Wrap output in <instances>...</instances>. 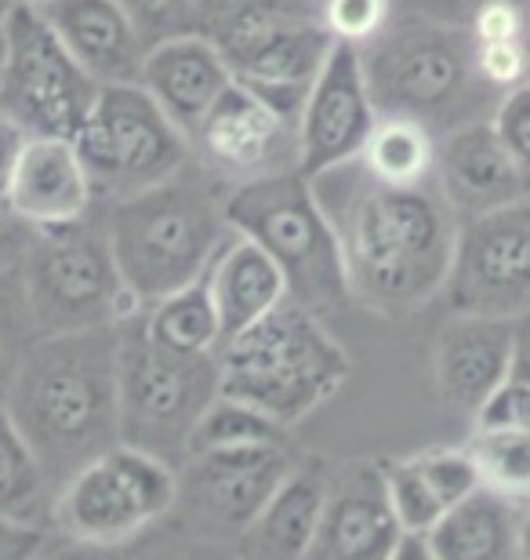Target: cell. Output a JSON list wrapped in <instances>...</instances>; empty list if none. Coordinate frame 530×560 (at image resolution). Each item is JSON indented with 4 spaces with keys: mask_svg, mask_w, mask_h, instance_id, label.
<instances>
[{
    "mask_svg": "<svg viewBox=\"0 0 530 560\" xmlns=\"http://www.w3.org/2000/svg\"><path fill=\"white\" fill-rule=\"evenodd\" d=\"M309 183L334 230L349 299L381 317H403L444 295L458 215L433 178L389 186L356 156Z\"/></svg>",
    "mask_w": 530,
    "mask_h": 560,
    "instance_id": "obj_1",
    "label": "cell"
},
{
    "mask_svg": "<svg viewBox=\"0 0 530 560\" xmlns=\"http://www.w3.org/2000/svg\"><path fill=\"white\" fill-rule=\"evenodd\" d=\"M0 397L59 491L76 469L120 444L117 324L30 335Z\"/></svg>",
    "mask_w": 530,
    "mask_h": 560,
    "instance_id": "obj_2",
    "label": "cell"
},
{
    "mask_svg": "<svg viewBox=\"0 0 530 560\" xmlns=\"http://www.w3.org/2000/svg\"><path fill=\"white\" fill-rule=\"evenodd\" d=\"M103 226L123 284L145 310L204 277L229 233L225 186L189 156L164 183L103 205Z\"/></svg>",
    "mask_w": 530,
    "mask_h": 560,
    "instance_id": "obj_3",
    "label": "cell"
},
{
    "mask_svg": "<svg viewBox=\"0 0 530 560\" xmlns=\"http://www.w3.org/2000/svg\"><path fill=\"white\" fill-rule=\"evenodd\" d=\"M360 62L378 117H414L436 139L469 120H487L480 106L494 114L502 98L480 81L469 30L411 11H392L389 26L360 48Z\"/></svg>",
    "mask_w": 530,
    "mask_h": 560,
    "instance_id": "obj_4",
    "label": "cell"
},
{
    "mask_svg": "<svg viewBox=\"0 0 530 560\" xmlns=\"http://www.w3.org/2000/svg\"><path fill=\"white\" fill-rule=\"evenodd\" d=\"M353 361L317 313L284 302L219 346V389L276 425H298L345 386Z\"/></svg>",
    "mask_w": 530,
    "mask_h": 560,
    "instance_id": "obj_5",
    "label": "cell"
},
{
    "mask_svg": "<svg viewBox=\"0 0 530 560\" xmlns=\"http://www.w3.org/2000/svg\"><path fill=\"white\" fill-rule=\"evenodd\" d=\"M225 222L255 241L287 277V302L317 313L349 306V284L313 183L302 172H280L225 189Z\"/></svg>",
    "mask_w": 530,
    "mask_h": 560,
    "instance_id": "obj_6",
    "label": "cell"
},
{
    "mask_svg": "<svg viewBox=\"0 0 530 560\" xmlns=\"http://www.w3.org/2000/svg\"><path fill=\"white\" fill-rule=\"evenodd\" d=\"M15 273L33 335L113 328L142 310L123 284L95 211L73 226L33 233Z\"/></svg>",
    "mask_w": 530,
    "mask_h": 560,
    "instance_id": "obj_7",
    "label": "cell"
},
{
    "mask_svg": "<svg viewBox=\"0 0 530 560\" xmlns=\"http://www.w3.org/2000/svg\"><path fill=\"white\" fill-rule=\"evenodd\" d=\"M139 313L117 324L120 444L142 447L178 469L197 419L222 394L219 353L186 357L164 350L150 339Z\"/></svg>",
    "mask_w": 530,
    "mask_h": 560,
    "instance_id": "obj_8",
    "label": "cell"
},
{
    "mask_svg": "<svg viewBox=\"0 0 530 560\" xmlns=\"http://www.w3.org/2000/svg\"><path fill=\"white\" fill-rule=\"evenodd\" d=\"M175 466L142 447L113 444L55 491L51 532L70 542L117 550L164 521L175 510Z\"/></svg>",
    "mask_w": 530,
    "mask_h": 560,
    "instance_id": "obj_9",
    "label": "cell"
},
{
    "mask_svg": "<svg viewBox=\"0 0 530 560\" xmlns=\"http://www.w3.org/2000/svg\"><path fill=\"white\" fill-rule=\"evenodd\" d=\"M73 145L92 178L98 205L142 194L189 164L186 131L134 84H103Z\"/></svg>",
    "mask_w": 530,
    "mask_h": 560,
    "instance_id": "obj_10",
    "label": "cell"
},
{
    "mask_svg": "<svg viewBox=\"0 0 530 560\" xmlns=\"http://www.w3.org/2000/svg\"><path fill=\"white\" fill-rule=\"evenodd\" d=\"M98 88L84 66L66 51L37 8L19 4L4 22V70L0 114L19 120L30 136L73 139L95 106Z\"/></svg>",
    "mask_w": 530,
    "mask_h": 560,
    "instance_id": "obj_11",
    "label": "cell"
},
{
    "mask_svg": "<svg viewBox=\"0 0 530 560\" xmlns=\"http://www.w3.org/2000/svg\"><path fill=\"white\" fill-rule=\"evenodd\" d=\"M225 55L233 77L247 84L258 98H266L280 117L298 128L302 103L320 73L323 59L334 48V37L320 22V11L309 4H284L266 11L229 37L214 40Z\"/></svg>",
    "mask_w": 530,
    "mask_h": 560,
    "instance_id": "obj_12",
    "label": "cell"
},
{
    "mask_svg": "<svg viewBox=\"0 0 530 560\" xmlns=\"http://www.w3.org/2000/svg\"><path fill=\"white\" fill-rule=\"evenodd\" d=\"M444 295L455 313H530V194L483 215L458 219L455 262Z\"/></svg>",
    "mask_w": 530,
    "mask_h": 560,
    "instance_id": "obj_13",
    "label": "cell"
},
{
    "mask_svg": "<svg viewBox=\"0 0 530 560\" xmlns=\"http://www.w3.org/2000/svg\"><path fill=\"white\" fill-rule=\"evenodd\" d=\"M291 469L295 458L284 444L189 455L178 466L175 510H182L186 528H193L200 539L236 542Z\"/></svg>",
    "mask_w": 530,
    "mask_h": 560,
    "instance_id": "obj_14",
    "label": "cell"
},
{
    "mask_svg": "<svg viewBox=\"0 0 530 560\" xmlns=\"http://www.w3.org/2000/svg\"><path fill=\"white\" fill-rule=\"evenodd\" d=\"M189 153L229 189L251 178L298 172V128L247 84L233 81L189 131Z\"/></svg>",
    "mask_w": 530,
    "mask_h": 560,
    "instance_id": "obj_15",
    "label": "cell"
},
{
    "mask_svg": "<svg viewBox=\"0 0 530 560\" xmlns=\"http://www.w3.org/2000/svg\"><path fill=\"white\" fill-rule=\"evenodd\" d=\"M375 120L378 109L370 98L360 48L334 40L298 114V172L313 178L327 167L356 161Z\"/></svg>",
    "mask_w": 530,
    "mask_h": 560,
    "instance_id": "obj_16",
    "label": "cell"
},
{
    "mask_svg": "<svg viewBox=\"0 0 530 560\" xmlns=\"http://www.w3.org/2000/svg\"><path fill=\"white\" fill-rule=\"evenodd\" d=\"M400 535L381 463H342L327 469L323 510L302 560H389Z\"/></svg>",
    "mask_w": 530,
    "mask_h": 560,
    "instance_id": "obj_17",
    "label": "cell"
},
{
    "mask_svg": "<svg viewBox=\"0 0 530 560\" xmlns=\"http://www.w3.org/2000/svg\"><path fill=\"white\" fill-rule=\"evenodd\" d=\"M433 183L458 219L483 215L530 194V183L487 120H469L436 139Z\"/></svg>",
    "mask_w": 530,
    "mask_h": 560,
    "instance_id": "obj_18",
    "label": "cell"
},
{
    "mask_svg": "<svg viewBox=\"0 0 530 560\" xmlns=\"http://www.w3.org/2000/svg\"><path fill=\"white\" fill-rule=\"evenodd\" d=\"M95 189L84 172L73 139L30 136L15 175L8 183L4 208L33 233L73 226L95 211Z\"/></svg>",
    "mask_w": 530,
    "mask_h": 560,
    "instance_id": "obj_19",
    "label": "cell"
},
{
    "mask_svg": "<svg viewBox=\"0 0 530 560\" xmlns=\"http://www.w3.org/2000/svg\"><path fill=\"white\" fill-rule=\"evenodd\" d=\"M513 350V320L455 313L436 339L433 383L447 408L476 419L494 389L502 386Z\"/></svg>",
    "mask_w": 530,
    "mask_h": 560,
    "instance_id": "obj_20",
    "label": "cell"
},
{
    "mask_svg": "<svg viewBox=\"0 0 530 560\" xmlns=\"http://www.w3.org/2000/svg\"><path fill=\"white\" fill-rule=\"evenodd\" d=\"M95 84H134L150 44L120 0H48L37 8Z\"/></svg>",
    "mask_w": 530,
    "mask_h": 560,
    "instance_id": "obj_21",
    "label": "cell"
},
{
    "mask_svg": "<svg viewBox=\"0 0 530 560\" xmlns=\"http://www.w3.org/2000/svg\"><path fill=\"white\" fill-rule=\"evenodd\" d=\"M233 81L236 77L225 55L204 33H178V37L156 40L139 70L145 95L186 131V139Z\"/></svg>",
    "mask_w": 530,
    "mask_h": 560,
    "instance_id": "obj_22",
    "label": "cell"
},
{
    "mask_svg": "<svg viewBox=\"0 0 530 560\" xmlns=\"http://www.w3.org/2000/svg\"><path fill=\"white\" fill-rule=\"evenodd\" d=\"M204 280L222 324V342L247 331L251 324L266 320L269 313L287 302L284 270L255 241H247L233 230L225 233V241L214 252Z\"/></svg>",
    "mask_w": 530,
    "mask_h": 560,
    "instance_id": "obj_23",
    "label": "cell"
},
{
    "mask_svg": "<svg viewBox=\"0 0 530 560\" xmlns=\"http://www.w3.org/2000/svg\"><path fill=\"white\" fill-rule=\"evenodd\" d=\"M327 495V469L298 466L273 491V499L258 510L247 532L236 539L244 560H302L317 532Z\"/></svg>",
    "mask_w": 530,
    "mask_h": 560,
    "instance_id": "obj_24",
    "label": "cell"
},
{
    "mask_svg": "<svg viewBox=\"0 0 530 560\" xmlns=\"http://www.w3.org/2000/svg\"><path fill=\"white\" fill-rule=\"evenodd\" d=\"M520 506L480 488L450 506L425 535L436 560H520L516 553Z\"/></svg>",
    "mask_w": 530,
    "mask_h": 560,
    "instance_id": "obj_25",
    "label": "cell"
},
{
    "mask_svg": "<svg viewBox=\"0 0 530 560\" xmlns=\"http://www.w3.org/2000/svg\"><path fill=\"white\" fill-rule=\"evenodd\" d=\"M55 491L0 397V517L51 532Z\"/></svg>",
    "mask_w": 530,
    "mask_h": 560,
    "instance_id": "obj_26",
    "label": "cell"
},
{
    "mask_svg": "<svg viewBox=\"0 0 530 560\" xmlns=\"http://www.w3.org/2000/svg\"><path fill=\"white\" fill-rule=\"evenodd\" d=\"M139 317L145 324V331H150V339L161 342L164 350L186 357H208L219 353L222 346V324L219 313H214L204 277L186 288H175L172 295L150 302Z\"/></svg>",
    "mask_w": 530,
    "mask_h": 560,
    "instance_id": "obj_27",
    "label": "cell"
},
{
    "mask_svg": "<svg viewBox=\"0 0 530 560\" xmlns=\"http://www.w3.org/2000/svg\"><path fill=\"white\" fill-rule=\"evenodd\" d=\"M360 164L389 186L428 183L436 167V136L414 117H378L360 150Z\"/></svg>",
    "mask_w": 530,
    "mask_h": 560,
    "instance_id": "obj_28",
    "label": "cell"
},
{
    "mask_svg": "<svg viewBox=\"0 0 530 560\" xmlns=\"http://www.w3.org/2000/svg\"><path fill=\"white\" fill-rule=\"evenodd\" d=\"M476 466L480 488L527 506L530 502V425H483L476 422L466 441Z\"/></svg>",
    "mask_w": 530,
    "mask_h": 560,
    "instance_id": "obj_29",
    "label": "cell"
},
{
    "mask_svg": "<svg viewBox=\"0 0 530 560\" xmlns=\"http://www.w3.org/2000/svg\"><path fill=\"white\" fill-rule=\"evenodd\" d=\"M287 430L276 425L258 408L244 405L236 397L219 394L208 405L204 416L197 419L193 433H189L186 458L204 452H229V447H255V444H284Z\"/></svg>",
    "mask_w": 530,
    "mask_h": 560,
    "instance_id": "obj_30",
    "label": "cell"
},
{
    "mask_svg": "<svg viewBox=\"0 0 530 560\" xmlns=\"http://www.w3.org/2000/svg\"><path fill=\"white\" fill-rule=\"evenodd\" d=\"M381 480H386V495L397 517L400 532L408 535H428L436 521L444 517L447 506L428 485L425 474L414 466V458H397V463H381Z\"/></svg>",
    "mask_w": 530,
    "mask_h": 560,
    "instance_id": "obj_31",
    "label": "cell"
},
{
    "mask_svg": "<svg viewBox=\"0 0 530 560\" xmlns=\"http://www.w3.org/2000/svg\"><path fill=\"white\" fill-rule=\"evenodd\" d=\"M472 422L483 425H530V313L513 317V350L502 386Z\"/></svg>",
    "mask_w": 530,
    "mask_h": 560,
    "instance_id": "obj_32",
    "label": "cell"
},
{
    "mask_svg": "<svg viewBox=\"0 0 530 560\" xmlns=\"http://www.w3.org/2000/svg\"><path fill=\"white\" fill-rule=\"evenodd\" d=\"M397 4L392 0H320V22L338 44L364 48L389 26Z\"/></svg>",
    "mask_w": 530,
    "mask_h": 560,
    "instance_id": "obj_33",
    "label": "cell"
},
{
    "mask_svg": "<svg viewBox=\"0 0 530 560\" xmlns=\"http://www.w3.org/2000/svg\"><path fill=\"white\" fill-rule=\"evenodd\" d=\"M414 466L422 469L428 485L436 488V495L444 499V506H458L461 499H469L472 491H480L476 466L466 452V444L458 447H428V452L411 455Z\"/></svg>",
    "mask_w": 530,
    "mask_h": 560,
    "instance_id": "obj_34",
    "label": "cell"
},
{
    "mask_svg": "<svg viewBox=\"0 0 530 560\" xmlns=\"http://www.w3.org/2000/svg\"><path fill=\"white\" fill-rule=\"evenodd\" d=\"M491 125L498 131V139L505 142V150L516 161V167L523 172L530 183V81L502 92L498 106L491 114Z\"/></svg>",
    "mask_w": 530,
    "mask_h": 560,
    "instance_id": "obj_35",
    "label": "cell"
},
{
    "mask_svg": "<svg viewBox=\"0 0 530 560\" xmlns=\"http://www.w3.org/2000/svg\"><path fill=\"white\" fill-rule=\"evenodd\" d=\"M120 4L150 48L156 40L178 37V33H197L193 0H120Z\"/></svg>",
    "mask_w": 530,
    "mask_h": 560,
    "instance_id": "obj_36",
    "label": "cell"
},
{
    "mask_svg": "<svg viewBox=\"0 0 530 560\" xmlns=\"http://www.w3.org/2000/svg\"><path fill=\"white\" fill-rule=\"evenodd\" d=\"M472 62H476L480 81L494 92H509L523 84L530 73L527 44L523 40H498V44H472Z\"/></svg>",
    "mask_w": 530,
    "mask_h": 560,
    "instance_id": "obj_37",
    "label": "cell"
},
{
    "mask_svg": "<svg viewBox=\"0 0 530 560\" xmlns=\"http://www.w3.org/2000/svg\"><path fill=\"white\" fill-rule=\"evenodd\" d=\"M530 26V8L520 0H487L469 19L472 44H498V40H523Z\"/></svg>",
    "mask_w": 530,
    "mask_h": 560,
    "instance_id": "obj_38",
    "label": "cell"
},
{
    "mask_svg": "<svg viewBox=\"0 0 530 560\" xmlns=\"http://www.w3.org/2000/svg\"><path fill=\"white\" fill-rule=\"evenodd\" d=\"M397 11H411V15H422V19H433V22H444V26H469V19L476 15L480 4L487 0H392ZM520 4L530 8V0H520Z\"/></svg>",
    "mask_w": 530,
    "mask_h": 560,
    "instance_id": "obj_39",
    "label": "cell"
},
{
    "mask_svg": "<svg viewBox=\"0 0 530 560\" xmlns=\"http://www.w3.org/2000/svg\"><path fill=\"white\" fill-rule=\"evenodd\" d=\"M48 542V528H33V524H15L0 517V560H33Z\"/></svg>",
    "mask_w": 530,
    "mask_h": 560,
    "instance_id": "obj_40",
    "label": "cell"
},
{
    "mask_svg": "<svg viewBox=\"0 0 530 560\" xmlns=\"http://www.w3.org/2000/svg\"><path fill=\"white\" fill-rule=\"evenodd\" d=\"M30 241H33V230L22 226V222L11 215L8 208H0V277L19 270V262H22V255H26Z\"/></svg>",
    "mask_w": 530,
    "mask_h": 560,
    "instance_id": "obj_41",
    "label": "cell"
},
{
    "mask_svg": "<svg viewBox=\"0 0 530 560\" xmlns=\"http://www.w3.org/2000/svg\"><path fill=\"white\" fill-rule=\"evenodd\" d=\"M30 142V131L19 125V120H11L8 114H0V208H4V197H8V183L11 175H15V164L22 150H26Z\"/></svg>",
    "mask_w": 530,
    "mask_h": 560,
    "instance_id": "obj_42",
    "label": "cell"
},
{
    "mask_svg": "<svg viewBox=\"0 0 530 560\" xmlns=\"http://www.w3.org/2000/svg\"><path fill=\"white\" fill-rule=\"evenodd\" d=\"M33 560H117L113 550H103V546H84V542H70L59 535V542H48Z\"/></svg>",
    "mask_w": 530,
    "mask_h": 560,
    "instance_id": "obj_43",
    "label": "cell"
},
{
    "mask_svg": "<svg viewBox=\"0 0 530 560\" xmlns=\"http://www.w3.org/2000/svg\"><path fill=\"white\" fill-rule=\"evenodd\" d=\"M22 346H26V342H19L15 335L8 331V324L0 320V394H4L11 372H15V361H19Z\"/></svg>",
    "mask_w": 530,
    "mask_h": 560,
    "instance_id": "obj_44",
    "label": "cell"
},
{
    "mask_svg": "<svg viewBox=\"0 0 530 560\" xmlns=\"http://www.w3.org/2000/svg\"><path fill=\"white\" fill-rule=\"evenodd\" d=\"M389 560H436V553H433V546H428L425 535H408V532H403L400 542L392 546Z\"/></svg>",
    "mask_w": 530,
    "mask_h": 560,
    "instance_id": "obj_45",
    "label": "cell"
},
{
    "mask_svg": "<svg viewBox=\"0 0 530 560\" xmlns=\"http://www.w3.org/2000/svg\"><path fill=\"white\" fill-rule=\"evenodd\" d=\"M516 553L520 560H530V502L520 506V521H516Z\"/></svg>",
    "mask_w": 530,
    "mask_h": 560,
    "instance_id": "obj_46",
    "label": "cell"
},
{
    "mask_svg": "<svg viewBox=\"0 0 530 560\" xmlns=\"http://www.w3.org/2000/svg\"><path fill=\"white\" fill-rule=\"evenodd\" d=\"M19 8V0H0V30H4V22L11 19V11Z\"/></svg>",
    "mask_w": 530,
    "mask_h": 560,
    "instance_id": "obj_47",
    "label": "cell"
},
{
    "mask_svg": "<svg viewBox=\"0 0 530 560\" xmlns=\"http://www.w3.org/2000/svg\"><path fill=\"white\" fill-rule=\"evenodd\" d=\"M0 70H4V30H0Z\"/></svg>",
    "mask_w": 530,
    "mask_h": 560,
    "instance_id": "obj_48",
    "label": "cell"
},
{
    "mask_svg": "<svg viewBox=\"0 0 530 560\" xmlns=\"http://www.w3.org/2000/svg\"><path fill=\"white\" fill-rule=\"evenodd\" d=\"M19 4H26V8H40V4H48V0H19Z\"/></svg>",
    "mask_w": 530,
    "mask_h": 560,
    "instance_id": "obj_49",
    "label": "cell"
},
{
    "mask_svg": "<svg viewBox=\"0 0 530 560\" xmlns=\"http://www.w3.org/2000/svg\"><path fill=\"white\" fill-rule=\"evenodd\" d=\"M523 44H527V62H530V26H527V37H523ZM527 81H530V73H527Z\"/></svg>",
    "mask_w": 530,
    "mask_h": 560,
    "instance_id": "obj_50",
    "label": "cell"
},
{
    "mask_svg": "<svg viewBox=\"0 0 530 560\" xmlns=\"http://www.w3.org/2000/svg\"><path fill=\"white\" fill-rule=\"evenodd\" d=\"M302 4H309V8H317V11H320V0H302Z\"/></svg>",
    "mask_w": 530,
    "mask_h": 560,
    "instance_id": "obj_51",
    "label": "cell"
}]
</instances>
